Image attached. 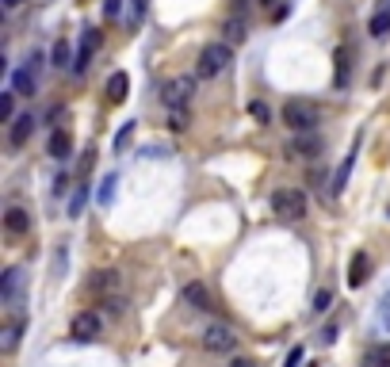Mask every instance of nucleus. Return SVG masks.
I'll return each instance as SVG.
<instances>
[{
	"label": "nucleus",
	"mask_w": 390,
	"mask_h": 367,
	"mask_svg": "<svg viewBox=\"0 0 390 367\" xmlns=\"http://www.w3.org/2000/svg\"><path fill=\"white\" fill-rule=\"evenodd\" d=\"M0 4H4V8H8V12H12V8H20V4H23V0H0Z\"/></svg>",
	"instance_id": "34"
},
{
	"label": "nucleus",
	"mask_w": 390,
	"mask_h": 367,
	"mask_svg": "<svg viewBox=\"0 0 390 367\" xmlns=\"http://www.w3.org/2000/svg\"><path fill=\"white\" fill-rule=\"evenodd\" d=\"M100 329H103V318L96 314V310H84V314H77L73 318V325H69V337L73 341H96L100 337Z\"/></svg>",
	"instance_id": "5"
},
{
	"label": "nucleus",
	"mask_w": 390,
	"mask_h": 367,
	"mask_svg": "<svg viewBox=\"0 0 390 367\" xmlns=\"http://www.w3.org/2000/svg\"><path fill=\"white\" fill-rule=\"evenodd\" d=\"M103 92H108V103H122L130 96V77H127V73H111Z\"/></svg>",
	"instance_id": "16"
},
{
	"label": "nucleus",
	"mask_w": 390,
	"mask_h": 367,
	"mask_svg": "<svg viewBox=\"0 0 390 367\" xmlns=\"http://www.w3.org/2000/svg\"><path fill=\"white\" fill-rule=\"evenodd\" d=\"M4 230L12 233V238H23V233L31 230V214H27L23 206H8L4 211Z\"/></svg>",
	"instance_id": "14"
},
{
	"label": "nucleus",
	"mask_w": 390,
	"mask_h": 367,
	"mask_svg": "<svg viewBox=\"0 0 390 367\" xmlns=\"http://www.w3.org/2000/svg\"><path fill=\"white\" fill-rule=\"evenodd\" d=\"M12 96H16V92H4V96H0V122H8V127L16 122V115H12Z\"/></svg>",
	"instance_id": "25"
},
{
	"label": "nucleus",
	"mask_w": 390,
	"mask_h": 367,
	"mask_svg": "<svg viewBox=\"0 0 390 367\" xmlns=\"http://www.w3.org/2000/svg\"><path fill=\"white\" fill-rule=\"evenodd\" d=\"M364 367H390V344H371L364 352Z\"/></svg>",
	"instance_id": "23"
},
{
	"label": "nucleus",
	"mask_w": 390,
	"mask_h": 367,
	"mask_svg": "<svg viewBox=\"0 0 390 367\" xmlns=\"http://www.w3.org/2000/svg\"><path fill=\"white\" fill-rule=\"evenodd\" d=\"M203 348H207V352H214V356L234 352V348H237V333L226 322H211L203 329Z\"/></svg>",
	"instance_id": "4"
},
{
	"label": "nucleus",
	"mask_w": 390,
	"mask_h": 367,
	"mask_svg": "<svg viewBox=\"0 0 390 367\" xmlns=\"http://www.w3.org/2000/svg\"><path fill=\"white\" fill-rule=\"evenodd\" d=\"M291 153H294V157H310V161H314V157L321 153V138H318V134L294 138V142H291Z\"/></svg>",
	"instance_id": "17"
},
{
	"label": "nucleus",
	"mask_w": 390,
	"mask_h": 367,
	"mask_svg": "<svg viewBox=\"0 0 390 367\" xmlns=\"http://www.w3.org/2000/svg\"><path fill=\"white\" fill-rule=\"evenodd\" d=\"M111 184H115V176H108V180H103V187H100V203L111 199Z\"/></svg>",
	"instance_id": "30"
},
{
	"label": "nucleus",
	"mask_w": 390,
	"mask_h": 367,
	"mask_svg": "<svg viewBox=\"0 0 390 367\" xmlns=\"http://www.w3.org/2000/svg\"><path fill=\"white\" fill-rule=\"evenodd\" d=\"M230 367H256L253 360H241V356H237V360H230Z\"/></svg>",
	"instance_id": "33"
},
{
	"label": "nucleus",
	"mask_w": 390,
	"mask_h": 367,
	"mask_svg": "<svg viewBox=\"0 0 390 367\" xmlns=\"http://www.w3.org/2000/svg\"><path fill=\"white\" fill-rule=\"evenodd\" d=\"M100 42H103V35L92 27V31H84V39H81V50H77V65H73V73H84L88 69V62H92V54L100 50Z\"/></svg>",
	"instance_id": "11"
},
{
	"label": "nucleus",
	"mask_w": 390,
	"mask_h": 367,
	"mask_svg": "<svg viewBox=\"0 0 390 367\" xmlns=\"http://www.w3.org/2000/svg\"><path fill=\"white\" fill-rule=\"evenodd\" d=\"M337 329H340L337 322H329L326 329H321V344H333V341H337Z\"/></svg>",
	"instance_id": "29"
},
{
	"label": "nucleus",
	"mask_w": 390,
	"mask_h": 367,
	"mask_svg": "<svg viewBox=\"0 0 390 367\" xmlns=\"http://www.w3.org/2000/svg\"><path fill=\"white\" fill-rule=\"evenodd\" d=\"M329 303H333V295H329V291H318V298H314V314H326Z\"/></svg>",
	"instance_id": "28"
},
{
	"label": "nucleus",
	"mask_w": 390,
	"mask_h": 367,
	"mask_svg": "<svg viewBox=\"0 0 390 367\" xmlns=\"http://www.w3.org/2000/svg\"><path fill=\"white\" fill-rule=\"evenodd\" d=\"M367 272H371V257H367L364 249L352 252V264H348V287H364Z\"/></svg>",
	"instance_id": "15"
},
{
	"label": "nucleus",
	"mask_w": 390,
	"mask_h": 367,
	"mask_svg": "<svg viewBox=\"0 0 390 367\" xmlns=\"http://www.w3.org/2000/svg\"><path fill=\"white\" fill-rule=\"evenodd\" d=\"M20 295H23V268H8L4 279H0V303L8 310L20 306Z\"/></svg>",
	"instance_id": "6"
},
{
	"label": "nucleus",
	"mask_w": 390,
	"mask_h": 367,
	"mask_svg": "<svg viewBox=\"0 0 390 367\" xmlns=\"http://www.w3.org/2000/svg\"><path fill=\"white\" fill-rule=\"evenodd\" d=\"M50 58H54V69H73V65H77V58H73V50H69V42H65V39L54 42Z\"/></svg>",
	"instance_id": "22"
},
{
	"label": "nucleus",
	"mask_w": 390,
	"mask_h": 367,
	"mask_svg": "<svg viewBox=\"0 0 390 367\" xmlns=\"http://www.w3.org/2000/svg\"><path fill=\"white\" fill-rule=\"evenodd\" d=\"M371 35H375V39H386V35H390V8L375 12V20H371Z\"/></svg>",
	"instance_id": "24"
},
{
	"label": "nucleus",
	"mask_w": 390,
	"mask_h": 367,
	"mask_svg": "<svg viewBox=\"0 0 390 367\" xmlns=\"http://www.w3.org/2000/svg\"><path fill=\"white\" fill-rule=\"evenodd\" d=\"M119 284H122V279H119V272L103 268V272H96V276L88 279V291H92L96 298H111V295L119 291Z\"/></svg>",
	"instance_id": "10"
},
{
	"label": "nucleus",
	"mask_w": 390,
	"mask_h": 367,
	"mask_svg": "<svg viewBox=\"0 0 390 367\" xmlns=\"http://www.w3.org/2000/svg\"><path fill=\"white\" fill-rule=\"evenodd\" d=\"M103 12H108V20H115V16H119V0H108V4H103Z\"/></svg>",
	"instance_id": "31"
},
{
	"label": "nucleus",
	"mask_w": 390,
	"mask_h": 367,
	"mask_svg": "<svg viewBox=\"0 0 390 367\" xmlns=\"http://www.w3.org/2000/svg\"><path fill=\"white\" fill-rule=\"evenodd\" d=\"M20 333H23V322H20V318H12V322L0 329V352H12V348L20 344Z\"/></svg>",
	"instance_id": "18"
},
{
	"label": "nucleus",
	"mask_w": 390,
	"mask_h": 367,
	"mask_svg": "<svg viewBox=\"0 0 390 367\" xmlns=\"http://www.w3.org/2000/svg\"><path fill=\"white\" fill-rule=\"evenodd\" d=\"M333 81H337V88H345L352 81V46L340 42L337 54H333Z\"/></svg>",
	"instance_id": "9"
},
{
	"label": "nucleus",
	"mask_w": 390,
	"mask_h": 367,
	"mask_svg": "<svg viewBox=\"0 0 390 367\" xmlns=\"http://www.w3.org/2000/svg\"><path fill=\"white\" fill-rule=\"evenodd\" d=\"M180 303H184V306H192V310H199V314L214 310V298H211V291H207L203 284H188L184 291H180Z\"/></svg>",
	"instance_id": "8"
},
{
	"label": "nucleus",
	"mask_w": 390,
	"mask_h": 367,
	"mask_svg": "<svg viewBox=\"0 0 390 367\" xmlns=\"http://www.w3.org/2000/svg\"><path fill=\"white\" fill-rule=\"evenodd\" d=\"M245 35H249V31H245V20H241V16H230V20H226V27H222V42H245Z\"/></svg>",
	"instance_id": "20"
},
{
	"label": "nucleus",
	"mask_w": 390,
	"mask_h": 367,
	"mask_svg": "<svg viewBox=\"0 0 390 367\" xmlns=\"http://www.w3.org/2000/svg\"><path fill=\"white\" fill-rule=\"evenodd\" d=\"M35 122H39L35 115H16V122L8 127V142H12L16 149H20V146H27V138L35 134Z\"/></svg>",
	"instance_id": "13"
},
{
	"label": "nucleus",
	"mask_w": 390,
	"mask_h": 367,
	"mask_svg": "<svg viewBox=\"0 0 390 367\" xmlns=\"http://www.w3.org/2000/svg\"><path fill=\"white\" fill-rule=\"evenodd\" d=\"M146 4H149V0H130V23H142V16H146Z\"/></svg>",
	"instance_id": "26"
},
{
	"label": "nucleus",
	"mask_w": 390,
	"mask_h": 367,
	"mask_svg": "<svg viewBox=\"0 0 390 367\" xmlns=\"http://www.w3.org/2000/svg\"><path fill=\"white\" fill-rule=\"evenodd\" d=\"M272 211L280 214L283 222L306 219V192H299V187H280V192L272 195Z\"/></svg>",
	"instance_id": "2"
},
{
	"label": "nucleus",
	"mask_w": 390,
	"mask_h": 367,
	"mask_svg": "<svg viewBox=\"0 0 390 367\" xmlns=\"http://www.w3.org/2000/svg\"><path fill=\"white\" fill-rule=\"evenodd\" d=\"M46 153H50L54 161H69L73 157V134L69 130H54L50 142H46Z\"/></svg>",
	"instance_id": "12"
},
{
	"label": "nucleus",
	"mask_w": 390,
	"mask_h": 367,
	"mask_svg": "<svg viewBox=\"0 0 390 367\" xmlns=\"http://www.w3.org/2000/svg\"><path fill=\"white\" fill-rule=\"evenodd\" d=\"M280 119L287 122L291 130H299V134H306V130L318 127V107L306 100H287L283 103V111H280Z\"/></svg>",
	"instance_id": "3"
},
{
	"label": "nucleus",
	"mask_w": 390,
	"mask_h": 367,
	"mask_svg": "<svg viewBox=\"0 0 390 367\" xmlns=\"http://www.w3.org/2000/svg\"><path fill=\"white\" fill-rule=\"evenodd\" d=\"M168 127H173V130H184V127H188V111L173 107V115H168Z\"/></svg>",
	"instance_id": "27"
},
{
	"label": "nucleus",
	"mask_w": 390,
	"mask_h": 367,
	"mask_svg": "<svg viewBox=\"0 0 390 367\" xmlns=\"http://www.w3.org/2000/svg\"><path fill=\"white\" fill-rule=\"evenodd\" d=\"M195 92V77H173L165 84V92H161V100L168 103V107H180V103H188Z\"/></svg>",
	"instance_id": "7"
},
{
	"label": "nucleus",
	"mask_w": 390,
	"mask_h": 367,
	"mask_svg": "<svg viewBox=\"0 0 390 367\" xmlns=\"http://www.w3.org/2000/svg\"><path fill=\"white\" fill-rule=\"evenodd\" d=\"M12 92H16V96H35V69H27V65H23V69L12 77Z\"/></svg>",
	"instance_id": "19"
},
{
	"label": "nucleus",
	"mask_w": 390,
	"mask_h": 367,
	"mask_svg": "<svg viewBox=\"0 0 390 367\" xmlns=\"http://www.w3.org/2000/svg\"><path fill=\"white\" fill-rule=\"evenodd\" d=\"M230 62H234L230 42H211V46H203V50H199L195 73H199V77H218V73L230 69Z\"/></svg>",
	"instance_id": "1"
},
{
	"label": "nucleus",
	"mask_w": 390,
	"mask_h": 367,
	"mask_svg": "<svg viewBox=\"0 0 390 367\" xmlns=\"http://www.w3.org/2000/svg\"><path fill=\"white\" fill-rule=\"evenodd\" d=\"M352 165H356V146H352V153H345V161H340L337 168V176H333V192H345V184H348V176H352Z\"/></svg>",
	"instance_id": "21"
},
{
	"label": "nucleus",
	"mask_w": 390,
	"mask_h": 367,
	"mask_svg": "<svg viewBox=\"0 0 390 367\" xmlns=\"http://www.w3.org/2000/svg\"><path fill=\"white\" fill-rule=\"evenodd\" d=\"M299 360H302V348H291V356H287V367H299Z\"/></svg>",
	"instance_id": "32"
}]
</instances>
